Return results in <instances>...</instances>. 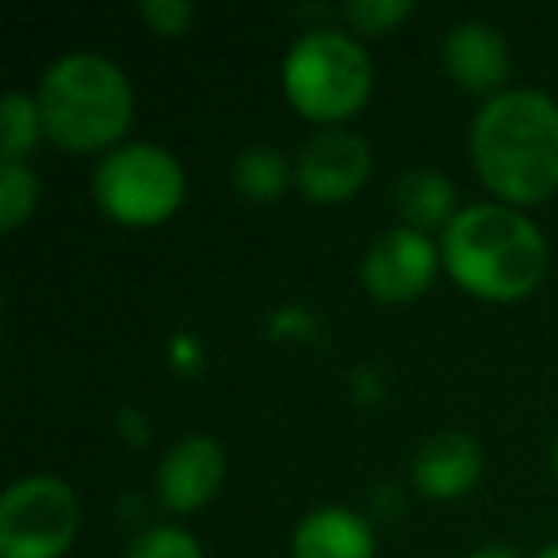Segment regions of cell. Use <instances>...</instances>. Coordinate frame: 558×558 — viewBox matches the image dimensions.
<instances>
[{
	"instance_id": "1",
	"label": "cell",
	"mask_w": 558,
	"mask_h": 558,
	"mask_svg": "<svg viewBox=\"0 0 558 558\" xmlns=\"http://www.w3.org/2000/svg\"><path fill=\"white\" fill-rule=\"evenodd\" d=\"M471 154L501 199H547L558 187V104L539 88L489 96L474 116Z\"/></svg>"
},
{
	"instance_id": "2",
	"label": "cell",
	"mask_w": 558,
	"mask_h": 558,
	"mask_svg": "<svg viewBox=\"0 0 558 558\" xmlns=\"http://www.w3.org/2000/svg\"><path fill=\"white\" fill-rule=\"evenodd\" d=\"M440 253L459 288L509 303L547 271V241L532 218L501 203H471L444 226Z\"/></svg>"
},
{
	"instance_id": "3",
	"label": "cell",
	"mask_w": 558,
	"mask_h": 558,
	"mask_svg": "<svg viewBox=\"0 0 558 558\" xmlns=\"http://www.w3.org/2000/svg\"><path fill=\"white\" fill-rule=\"evenodd\" d=\"M43 134L62 149H100L123 138L131 126L134 93L126 73L111 58L77 50L58 58L39 85Z\"/></svg>"
},
{
	"instance_id": "4",
	"label": "cell",
	"mask_w": 558,
	"mask_h": 558,
	"mask_svg": "<svg viewBox=\"0 0 558 558\" xmlns=\"http://www.w3.org/2000/svg\"><path fill=\"white\" fill-rule=\"evenodd\" d=\"M283 88L306 119H344L372 93V58L352 35L318 27L295 39L283 62Z\"/></svg>"
},
{
	"instance_id": "5",
	"label": "cell",
	"mask_w": 558,
	"mask_h": 558,
	"mask_svg": "<svg viewBox=\"0 0 558 558\" xmlns=\"http://www.w3.org/2000/svg\"><path fill=\"white\" fill-rule=\"evenodd\" d=\"M93 195L116 222H165L184 199V169L157 142H123L100 157L93 172Z\"/></svg>"
},
{
	"instance_id": "6",
	"label": "cell",
	"mask_w": 558,
	"mask_h": 558,
	"mask_svg": "<svg viewBox=\"0 0 558 558\" xmlns=\"http://www.w3.org/2000/svg\"><path fill=\"white\" fill-rule=\"evenodd\" d=\"M77 497L54 474H27L0 497V558H58L77 535Z\"/></svg>"
},
{
	"instance_id": "7",
	"label": "cell",
	"mask_w": 558,
	"mask_h": 558,
	"mask_svg": "<svg viewBox=\"0 0 558 558\" xmlns=\"http://www.w3.org/2000/svg\"><path fill=\"white\" fill-rule=\"evenodd\" d=\"M367 172H372V146L364 134L344 131V126H326L311 134L295 157V184L318 203L356 195Z\"/></svg>"
},
{
	"instance_id": "8",
	"label": "cell",
	"mask_w": 558,
	"mask_h": 558,
	"mask_svg": "<svg viewBox=\"0 0 558 558\" xmlns=\"http://www.w3.org/2000/svg\"><path fill=\"white\" fill-rule=\"evenodd\" d=\"M433 276L436 245L428 241V233L413 226H395L379 233L360 264V279L379 303H410L433 283Z\"/></svg>"
},
{
	"instance_id": "9",
	"label": "cell",
	"mask_w": 558,
	"mask_h": 558,
	"mask_svg": "<svg viewBox=\"0 0 558 558\" xmlns=\"http://www.w3.org/2000/svg\"><path fill=\"white\" fill-rule=\"evenodd\" d=\"M222 471V448L210 436H187L157 466V497L172 512H192L215 497Z\"/></svg>"
},
{
	"instance_id": "10",
	"label": "cell",
	"mask_w": 558,
	"mask_h": 558,
	"mask_svg": "<svg viewBox=\"0 0 558 558\" xmlns=\"http://www.w3.org/2000/svg\"><path fill=\"white\" fill-rule=\"evenodd\" d=\"M444 70L471 93H494L509 77V47L486 20H463L444 35Z\"/></svg>"
},
{
	"instance_id": "11",
	"label": "cell",
	"mask_w": 558,
	"mask_h": 558,
	"mask_svg": "<svg viewBox=\"0 0 558 558\" xmlns=\"http://www.w3.org/2000/svg\"><path fill=\"white\" fill-rule=\"evenodd\" d=\"M482 474V448L474 436L459 433H436L413 456V482L425 497L448 501V497H463L466 489L478 482Z\"/></svg>"
},
{
	"instance_id": "12",
	"label": "cell",
	"mask_w": 558,
	"mask_h": 558,
	"mask_svg": "<svg viewBox=\"0 0 558 558\" xmlns=\"http://www.w3.org/2000/svg\"><path fill=\"white\" fill-rule=\"evenodd\" d=\"M295 558H372L375 535L360 512L326 505L299 520L295 539H291Z\"/></svg>"
},
{
	"instance_id": "13",
	"label": "cell",
	"mask_w": 558,
	"mask_h": 558,
	"mask_svg": "<svg viewBox=\"0 0 558 558\" xmlns=\"http://www.w3.org/2000/svg\"><path fill=\"white\" fill-rule=\"evenodd\" d=\"M395 207L413 230H433V226H448L456 210V187L444 172L436 169H410L395 180Z\"/></svg>"
},
{
	"instance_id": "14",
	"label": "cell",
	"mask_w": 558,
	"mask_h": 558,
	"mask_svg": "<svg viewBox=\"0 0 558 558\" xmlns=\"http://www.w3.org/2000/svg\"><path fill=\"white\" fill-rule=\"evenodd\" d=\"M291 177L295 169L288 165V157L271 146H248L233 161V184L248 199H276L291 184Z\"/></svg>"
},
{
	"instance_id": "15",
	"label": "cell",
	"mask_w": 558,
	"mask_h": 558,
	"mask_svg": "<svg viewBox=\"0 0 558 558\" xmlns=\"http://www.w3.org/2000/svg\"><path fill=\"white\" fill-rule=\"evenodd\" d=\"M39 100H32L27 93L4 96V104H0V154H4V161H24V154L39 142Z\"/></svg>"
},
{
	"instance_id": "16",
	"label": "cell",
	"mask_w": 558,
	"mask_h": 558,
	"mask_svg": "<svg viewBox=\"0 0 558 558\" xmlns=\"http://www.w3.org/2000/svg\"><path fill=\"white\" fill-rule=\"evenodd\" d=\"M39 199V177L27 161H0V226L16 230Z\"/></svg>"
},
{
	"instance_id": "17",
	"label": "cell",
	"mask_w": 558,
	"mask_h": 558,
	"mask_svg": "<svg viewBox=\"0 0 558 558\" xmlns=\"http://www.w3.org/2000/svg\"><path fill=\"white\" fill-rule=\"evenodd\" d=\"M126 558H203V555L192 532H184V527H177V524H157V527H146V532L131 543Z\"/></svg>"
},
{
	"instance_id": "18",
	"label": "cell",
	"mask_w": 558,
	"mask_h": 558,
	"mask_svg": "<svg viewBox=\"0 0 558 558\" xmlns=\"http://www.w3.org/2000/svg\"><path fill=\"white\" fill-rule=\"evenodd\" d=\"M344 20H349L356 32L367 35H383L395 24H402L413 12V0H349L344 4Z\"/></svg>"
},
{
	"instance_id": "19",
	"label": "cell",
	"mask_w": 558,
	"mask_h": 558,
	"mask_svg": "<svg viewBox=\"0 0 558 558\" xmlns=\"http://www.w3.org/2000/svg\"><path fill=\"white\" fill-rule=\"evenodd\" d=\"M142 20L161 35H180L192 24V4L187 0H142Z\"/></svg>"
},
{
	"instance_id": "20",
	"label": "cell",
	"mask_w": 558,
	"mask_h": 558,
	"mask_svg": "<svg viewBox=\"0 0 558 558\" xmlns=\"http://www.w3.org/2000/svg\"><path fill=\"white\" fill-rule=\"evenodd\" d=\"M466 558H520V550H517V547H509V543H489V547L471 550Z\"/></svg>"
},
{
	"instance_id": "21",
	"label": "cell",
	"mask_w": 558,
	"mask_h": 558,
	"mask_svg": "<svg viewBox=\"0 0 558 558\" xmlns=\"http://www.w3.org/2000/svg\"><path fill=\"white\" fill-rule=\"evenodd\" d=\"M535 558H558V543H550V547H543Z\"/></svg>"
},
{
	"instance_id": "22",
	"label": "cell",
	"mask_w": 558,
	"mask_h": 558,
	"mask_svg": "<svg viewBox=\"0 0 558 558\" xmlns=\"http://www.w3.org/2000/svg\"><path fill=\"white\" fill-rule=\"evenodd\" d=\"M555 474H558V444H555Z\"/></svg>"
}]
</instances>
